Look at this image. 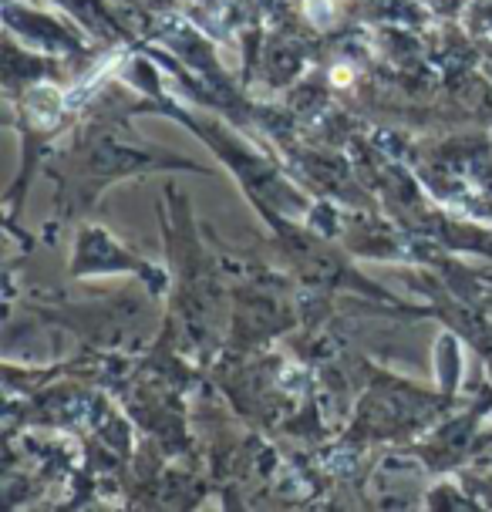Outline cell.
<instances>
[{"mask_svg": "<svg viewBox=\"0 0 492 512\" xmlns=\"http://www.w3.org/2000/svg\"><path fill=\"white\" fill-rule=\"evenodd\" d=\"M58 4H65L71 14L81 17V21H85L88 27H95V31H102V34L118 31L115 17L108 14V7L102 4V0H58Z\"/></svg>", "mask_w": 492, "mask_h": 512, "instance_id": "obj_3", "label": "cell"}, {"mask_svg": "<svg viewBox=\"0 0 492 512\" xmlns=\"http://www.w3.org/2000/svg\"><path fill=\"white\" fill-rule=\"evenodd\" d=\"M108 270H139L142 277H149V267H145L139 256H132L105 230L88 226L85 236H78V253L75 263H71V273L75 277H88V273H108Z\"/></svg>", "mask_w": 492, "mask_h": 512, "instance_id": "obj_2", "label": "cell"}, {"mask_svg": "<svg viewBox=\"0 0 492 512\" xmlns=\"http://www.w3.org/2000/svg\"><path fill=\"white\" fill-rule=\"evenodd\" d=\"M71 179H65V196H75L81 203L95 199L105 182H115L132 172H156V169H196L193 162L179 155L149 149L139 139H122L108 132H88L78 139L75 152H68Z\"/></svg>", "mask_w": 492, "mask_h": 512, "instance_id": "obj_1", "label": "cell"}]
</instances>
